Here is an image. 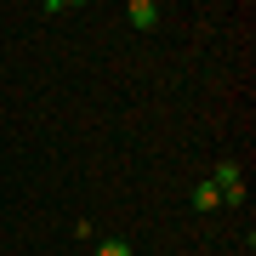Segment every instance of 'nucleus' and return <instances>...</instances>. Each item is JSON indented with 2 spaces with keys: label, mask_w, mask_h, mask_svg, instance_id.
Here are the masks:
<instances>
[{
  "label": "nucleus",
  "mask_w": 256,
  "mask_h": 256,
  "mask_svg": "<svg viewBox=\"0 0 256 256\" xmlns=\"http://www.w3.org/2000/svg\"><path fill=\"white\" fill-rule=\"evenodd\" d=\"M210 188L222 194V205H245V171H239L234 160H222L216 171H210Z\"/></svg>",
  "instance_id": "1"
},
{
  "label": "nucleus",
  "mask_w": 256,
  "mask_h": 256,
  "mask_svg": "<svg viewBox=\"0 0 256 256\" xmlns=\"http://www.w3.org/2000/svg\"><path fill=\"white\" fill-rule=\"evenodd\" d=\"M126 18H131V28H154L160 23V6H154V0H131Z\"/></svg>",
  "instance_id": "2"
},
{
  "label": "nucleus",
  "mask_w": 256,
  "mask_h": 256,
  "mask_svg": "<svg viewBox=\"0 0 256 256\" xmlns=\"http://www.w3.org/2000/svg\"><path fill=\"white\" fill-rule=\"evenodd\" d=\"M216 205H222V194L210 188V182H200V188H194V210H216Z\"/></svg>",
  "instance_id": "3"
},
{
  "label": "nucleus",
  "mask_w": 256,
  "mask_h": 256,
  "mask_svg": "<svg viewBox=\"0 0 256 256\" xmlns=\"http://www.w3.org/2000/svg\"><path fill=\"white\" fill-rule=\"evenodd\" d=\"M97 256H137V250H131L126 239H102V245H97Z\"/></svg>",
  "instance_id": "4"
}]
</instances>
